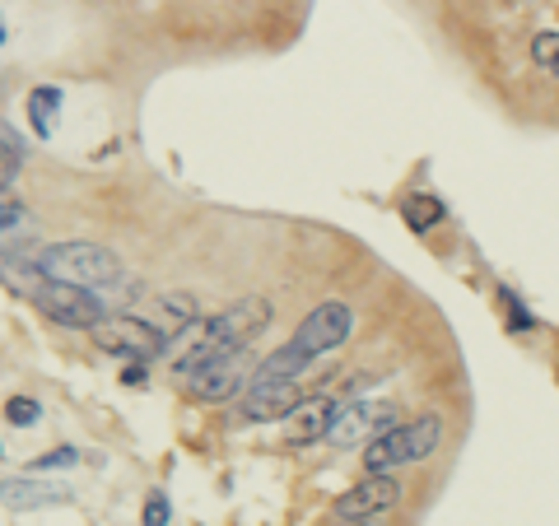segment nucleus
<instances>
[{
  "mask_svg": "<svg viewBox=\"0 0 559 526\" xmlns=\"http://www.w3.org/2000/svg\"><path fill=\"white\" fill-rule=\"evenodd\" d=\"M499 303H504V308H508V322H513V331H532V326H536V317H532V312H527V308H522L518 298L508 294V289H504V294H499Z\"/></svg>",
  "mask_w": 559,
  "mask_h": 526,
  "instance_id": "obj_21",
  "label": "nucleus"
},
{
  "mask_svg": "<svg viewBox=\"0 0 559 526\" xmlns=\"http://www.w3.org/2000/svg\"><path fill=\"white\" fill-rule=\"evenodd\" d=\"M75 461H80L75 447H56V452H47V457L33 461V471H56V466H75Z\"/></svg>",
  "mask_w": 559,
  "mask_h": 526,
  "instance_id": "obj_22",
  "label": "nucleus"
},
{
  "mask_svg": "<svg viewBox=\"0 0 559 526\" xmlns=\"http://www.w3.org/2000/svg\"><path fill=\"white\" fill-rule=\"evenodd\" d=\"M122 382H126V387H140V382H145V364H126Z\"/></svg>",
  "mask_w": 559,
  "mask_h": 526,
  "instance_id": "obj_24",
  "label": "nucleus"
},
{
  "mask_svg": "<svg viewBox=\"0 0 559 526\" xmlns=\"http://www.w3.org/2000/svg\"><path fill=\"white\" fill-rule=\"evenodd\" d=\"M504 5H518V0H504Z\"/></svg>",
  "mask_w": 559,
  "mask_h": 526,
  "instance_id": "obj_26",
  "label": "nucleus"
},
{
  "mask_svg": "<svg viewBox=\"0 0 559 526\" xmlns=\"http://www.w3.org/2000/svg\"><path fill=\"white\" fill-rule=\"evenodd\" d=\"M0 457H5V447H0Z\"/></svg>",
  "mask_w": 559,
  "mask_h": 526,
  "instance_id": "obj_27",
  "label": "nucleus"
},
{
  "mask_svg": "<svg viewBox=\"0 0 559 526\" xmlns=\"http://www.w3.org/2000/svg\"><path fill=\"white\" fill-rule=\"evenodd\" d=\"M56 112H61V89H56V84H38V89L28 94V126H33L38 140H52Z\"/></svg>",
  "mask_w": 559,
  "mask_h": 526,
  "instance_id": "obj_14",
  "label": "nucleus"
},
{
  "mask_svg": "<svg viewBox=\"0 0 559 526\" xmlns=\"http://www.w3.org/2000/svg\"><path fill=\"white\" fill-rule=\"evenodd\" d=\"M350 326H355V312H350V303L331 298V303H317V308L299 322V331H294V345H299L308 359H317V354L341 350L345 340H350Z\"/></svg>",
  "mask_w": 559,
  "mask_h": 526,
  "instance_id": "obj_7",
  "label": "nucleus"
},
{
  "mask_svg": "<svg viewBox=\"0 0 559 526\" xmlns=\"http://www.w3.org/2000/svg\"><path fill=\"white\" fill-rule=\"evenodd\" d=\"M19 163H24V154H19V149L0 145V191H5V187L14 182V173H19Z\"/></svg>",
  "mask_w": 559,
  "mask_h": 526,
  "instance_id": "obj_23",
  "label": "nucleus"
},
{
  "mask_svg": "<svg viewBox=\"0 0 559 526\" xmlns=\"http://www.w3.org/2000/svg\"><path fill=\"white\" fill-rule=\"evenodd\" d=\"M159 312H164V322H159L164 336H182L187 326L201 322V308H196V298L191 294H164L159 298Z\"/></svg>",
  "mask_w": 559,
  "mask_h": 526,
  "instance_id": "obj_15",
  "label": "nucleus"
},
{
  "mask_svg": "<svg viewBox=\"0 0 559 526\" xmlns=\"http://www.w3.org/2000/svg\"><path fill=\"white\" fill-rule=\"evenodd\" d=\"M443 443V415H415L410 424H392L387 433H378L359 457H364V475H392L396 466H415V461L434 457Z\"/></svg>",
  "mask_w": 559,
  "mask_h": 526,
  "instance_id": "obj_3",
  "label": "nucleus"
},
{
  "mask_svg": "<svg viewBox=\"0 0 559 526\" xmlns=\"http://www.w3.org/2000/svg\"><path fill=\"white\" fill-rule=\"evenodd\" d=\"M38 415H42V405L33 401V396H10V401H5V419H10L14 429H33Z\"/></svg>",
  "mask_w": 559,
  "mask_h": 526,
  "instance_id": "obj_18",
  "label": "nucleus"
},
{
  "mask_svg": "<svg viewBox=\"0 0 559 526\" xmlns=\"http://www.w3.org/2000/svg\"><path fill=\"white\" fill-rule=\"evenodd\" d=\"M532 61L546 70V75H555L559 80V33H536L532 38Z\"/></svg>",
  "mask_w": 559,
  "mask_h": 526,
  "instance_id": "obj_17",
  "label": "nucleus"
},
{
  "mask_svg": "<svg viewBox=\"0 0 559 526\" xmlns=\"http://www.w3.org/2000/svg\"><path fill=\"white\" fill-rule=\"evenodd\" d=\"M401 503V480L396 475H364L355 489H345L331 503V526H373L382 513Z\"/></svg>",
  "mask_w": 559,
  "mask_h": 526,
  "instance_id": "obj_5",
  "label": "nucleus"
},
{
  "mask_svg": "<svg viewBox=\"0 0 559 526\" xmlns=\"http://www.w3.org/2000/svg\"><path fill=\"white\" fill-rule=\"evenodd\" d=\"M66 499H70L66 485H47V480H28V475H10V480H0V503L14 508V513L52 508V503H66Z\"/></svg>",
  "mask_w": 559,
  "mask_h": 526,
  "instance_id": "obj_12",
  "label": "nucleus"
},
{
  "mask_svg": "<svg viewBox=\"0 0 559 526\" xmlns=\"http://www.w3.org/2000/svg\"><path fill=\"white\" fill-rule=\"evenodd\" d=\"M387 429H392V405L350 396L345 405H336V419H331L327 443L331 447H359V443H373V438L387 433Z\"/></svg>",
  "mask_w": 559,
  "mask_h": 526,
  "instance_id": "obj_8",
  "label": "nucleus"
},
{
  "mask_svg": "<svg viewBox=\"0 0 559 526\" xmlns=\"http://www.w3.org/2000/svg\"><path fill=\"white\" fill-rule=\"evenodd\" d=\"M0 42H5V24H0Z\"/></svg>",
  "mask_w": 559,
  "mask_h": 526,
  "instance_id": "obj_25",
  "label": "nucleus"
},
{
  "mask_svg": "<svg viewBox=\"0 0 559 526\" xmlns=\"http://www.w3.org/2000/svg\"><path fill=\"white\" fill-rule=\"evenodd\" d=\"M401 215H406L410 229H429V224L443 219V205H438L434 196H410V201L401 205Z\"/></svg>",
  "mask_w": 559,
  "mask_h": 526,
  "instance_id": "obj_16",
  "label": "nucleus"
},
{
  "mask_svg": "<svg viewBox=\"0 0 559 526\" xmlns=\"http://www.w3.org/2000/svg\"><path fill=\"white\" fill-rule=\"evenodd\" d=\"M38 270L56 284H75V289H122L126 266L117 261V252H108L103 243H52L38 252Z\"/></svg>",
  "mask_w": 559,
  "mask_h": 526,
  "instance_id": "obj_2",
  "label": "nucleus"
},
{
  "mask_svg": "<svg viewBox=\"0 0 559 526\" xmlns=\"http://www.w3.org/2000/svg\"><path fill=\"white\" fill-rule=\"evenodd\" d=\"M308 364H313V359L289 340V345H280V350L266 354V359L252 368V382H299L303 373H308Z\"/></svg>",
  "mask_w": 559,
  "mask_h": 526,
  "instance_id": "obj_13",
  "label": "nucleus"
},
{
  "mask_svg": "<svg viewBox=\"0 0 559 526\" xmlns=\"http://www.w3.org/2000/svg\"><path fill=\"white\" fill-rule=\"evenodd\" d=\"M266 326H271V303H266V298H238V303H229V308L215 312V317L201 326V340H191L187 350L173 359V373L187 382L196 368H205L210 359H219V354L247 350Z\"/></svg>",
  "mask_w": 559,
  "mask_h": 526,
  "instance_id": "obj_1",
  "label": "nucleus"
},
{
  "mask_svg": "<svg viewBox=\"0 0 559 526\" xmlns=\"http://www.w3.org/2000/svg\"><path fill=\"white\" fill-rule=\"evenodd\" d=\"M299 382H247L243 401H238V419L247 424H266V419H289L299 405Z\"/></svg>",
  "mask_w": 559,
  "mask_h": 526,
  "instance_id": "obj_10",
  "label": "nucleus"
},
{
  "mask_svg": "<svg viewBox=\"0 0 559 526\" xmlns=\"http://www.w3.org/2000/svg\"><path fill=\"white\" fill-rule=\"evenodd\" d=\"M89 336L103 345L108 354H126V359H136V364H150L159 354L168 350V336L159 326H150L145 317H126V312H112L103 326H94Z\"/></svg>",
  "mask_w": 559,
  "mask_h": 526,
  "instance_id": "obj_6",
  "label": "nucleus"
},
{
  "mask_svg": "<svg viewBox=\"0 0 559 526\" xmlns=\"http://www.w3.org/2000/svg\"><path fill=\"white\" fill-rule=\"evenodd\" d=\"M28 219V210H24V201H14L10 191H0V238L5 233H19V224Z\"/></svg>",
  "mask_w": 559,
  "mask_h": 526,
  "instance_id": "obj_19",
  "label": "nucleus"
},
{
  "mask_svg": "<svg viewBox=\"0 0 559 526\" xmlns=\"http://www.w3.org/2000/svg\"><path fill=\"white\" fill-rule=\"evenodd\" d=\"M247 382H252V373H247V350H233V354L210 359L205 368H196L182 387H187L191 401H229V396L247 392Z\"/></svg>",
  "mask_w": 559,
  "mask_h": 526,
  "instance_id": "obj_9",
  "label": "nucleus"
},
{
  "mask_svg": "<svg viewBox=\"0 0 559 526\" xmlns=\"http://www.w3.org/2000/svg\"><path fill=\"white\" fill-rule=\"evenodd\" d=\"M168 513H173V508H168V494L164 489H154L150 499H145V517H140V522L145 526H168Z\"/></svg>",
  "mask_w": 559,
  "mask_h": 526,
  "instance_id": "obj_20",
  "label": "nucleus"
},
{
  "mask_svg": "<svg viewBox=\"0 0 559 526\" xmlns=\"http://www.w3.org/2000/svg\"><path fill=\"white\" fill-rule=\"evenodd\" d=\"M28 303H38L42 317H52L56 326H70V331H94L112 317V308L94 289H75V284H56L42 275V284L28 294Z\"/></svg>",
  "mask_w": 559,
  "mask_h": 526,
  "instance_id": "obj_4",
  "label": "nucleus"
},
{
  "mask_svg": "<svg viewBox=\"0 0 559 526\" xmlns=\"http://www.w3.org/2000/svg\"><path fill=\"white\" fill-rule=\"evenodd\" d=\"M331 419H336V401H331V396H308V401H299L294 415L285 419V438L294 447H308V443H317V438H327Z\"/></svg>",
  "mask_w": 559,
  "mask_h": 526,
  "instance_id": "obj_11",
  "label": "nucleus"
}]
</instances>
